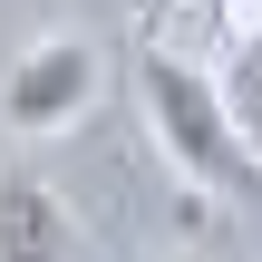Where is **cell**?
I'll return each instance as SVG.
<instances>
[{"mask_svg":"<svg viewBox=\"0 0 262 262\" xmlns=\"http://www.w3.org/2000/svg\"><path fill=\"white\" fill-rule=\"evenodd\" d=\"M136 107L165 146V165L194 185V194H262V165L243 156L233 117H224V88L214 68L194 58H165V49H136Z\"/></svg>","mask_w":262,"mask_h":262,"instance_id":"1","label":"cell"},{"mask_svg":"<svg viewBox=\"0 0 262 262\" xmlns=\"http://www.w3.org/2000/svg\"><path fill=\"white\" fill-rule=\"evenodd\" d=\"M97 88H107L97 39H78V29L29 39V49L0 68V126H10V136H68V126L97 107Z\"/></svg>","mask_w":262,"mask_h":262,"instance_id":"2","label":"cell"},{"mask_svg":"<svg viewBox=\"0 0 262 262\" xmlns=\"http://www.w3.org/2000/svg\"><path fill=\"white\" fill-rule=\"evenodd\" d=\"M0 262H78V214L39 175H0Z\"/></svg>","mask_w":262,"mask_h":262,"instance_id":"3","label":"cell"},{"mask_svg":"<svg viewBox=\"0 0 262 262\" xmlns=\"http://www.w3.org/2000/svg\"><path fill=\"white\" fill-rule=\"evenodd\" d=\"M214 88H224V117L243 136V156L262 165V19H233V49L214 58Z\"/></svg>","mask_w":262,"mask_h":262,"instance_id":"4","label":"cell"}]
</instances>
